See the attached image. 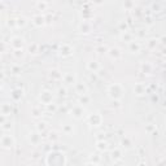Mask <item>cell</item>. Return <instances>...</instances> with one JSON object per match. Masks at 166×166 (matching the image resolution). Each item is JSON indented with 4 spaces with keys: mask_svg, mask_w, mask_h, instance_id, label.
I'll use <instances>...</instances> for the list:
<instances>
[{
    "mask_svg": "<svg viewBox=\"0 0 166 166\" xmlns=\"http://www.w3.org/2000/svg\"><path fill=\"white\" fill-rule=\"evenodd\" d=\"M22 96H23V90H21V88H14L10 93V97L13 99V101H20Z\"/></svg>",
    "mask_w": 166,
    "mask_h": 166,
    "instance_id": "16",
    "label": "cell"
},
{
    "mask_svg": "<svg viewBox=\"0 0 166 166\" xmlns=\"http://www.w3.org/2000/svg\"><path fill=\"white\" fill-rule=\"evenodd\" d=\"M90 101H91V99H90V96H88V95H83V96H81V99H79V104H81V105L88 104Z\"/></svg>",
    "mask_w": 166,
    "mask_h": 166,
    "instance_id": "32",
    "label": "cell"
},
{
    "mask_svg": "<svg viewBox=\"0 0 166 166\" xmlns=\"http://www.w3.org/2000/svg\"><path fill=\"white\" fill-rule=\"evenodd\" d=\"M51 78L53 81H61L62 79V73L60 72V70H57V69H53L51 72Z\"/></svg>",
    "mask_w": 166,
    "mask_h": 166,
    "instance_id": "26",
    "label": "cell"
},
{
    "mask_svg": "<svg viewBox=\"0 0 166 166\" xmlns=\"http://www.w3.org/2000/svg\"><path fill=\"white\" fill-rule=\"evenodd\" d=\"M12 113V105L10 104H3L0 106V114H3L4 117H8Z\"/></svg>",
    "mask_w": 166,
    "mask_h": 166,
    "instance_id": "21",
    "label": "cell"
},
{
    "mask_svg": "<svg viewBox=\"0 0 166 166\" xmlns=\"http://www.w3.org/2000/svg\"><path fill=\"white\" fill-rule=\"evenodd\" d=\"M37 7L42 10V9H45L47 7H48V3H37Z\"/></svg>",
    "mask_w": 166,
    "mask_h": 166,
    "instance_id": "37",
    "label": "cell"
},
{
    "mask_svg": "<svg viewBox=\"0 0 166 166\" xmlns=\"http://www.w3.org/2000/svg\"><path fill=\"white\" fill-rule=\"evenodd\" d=\"M140 70H141V73H143V74L149 75L153 72V65L151 62H143V64H141V66H140Z\"/></svg>",
    "mask_w": 166,
    "mask_h": 166,
    "instance_id": "18",
    "label": "cell"
},
{
    "mask_svg": "<svg viewBox=\"0 0 166 166\" xmlns=\"http://www.w3.org/2000/svg\"><path fill=\"white\" fill-rule=\"evenodd\" d=\"M23 55H25V52H23V49H13V56L17 58V60H20V58L23 57Z\"/></svg>",
    "mask_w": 166,
    "mask_h": 166,
    "instance_id": "30",
    "label": "cell"
},
{
    "mask_svg": "<svg viewBox=\"0 0 166 166\" xmlns=\"http://www.w3.org/2000/svg\"><path fill=\"white\" fill-rule=\"evenodd\" d=\"M45 164L47 166H65L66 165V156L64 152L52 151L47 155Z\"/></svg>",
    "mask_w": 166,
    "mask_h": 166,
    "instance_id": "1",
    "label": "cell"
},
{
    "mask_svg": "<svg viewBox=\"0 0 166 166\" xmlns=\"http://www.w3.org/2000/svg\"><path fill=\"white\" fill-rule=\"evenodd\" d=\"M27 51L30 52V53H33V55H35V53H38V51H39V45L37 43H33V44L29 45Z\"/></svg>",
    "mask_w": 166,
    "mask_h": 166,
    "instance_id": "29",
    "label": "cell"
},
{
    "mask_svg": "<svg viewBox=\"0 0 166 166\" xmlns=\"http://www.w3.org/2000/svg\"><path fill=\"white\" fill-rule=\"evenodd\" d=\"M96 149L100 151V152H105L108 149V143L104 140H97L96 141Z\"/></svg>",
    "mask_w": 166,
    "mask_h": 166,
    "instance_id": "25",
    "label": "cell"
},
{
    "mask_svg": "<svg viewBox=\"0 0 166 166\" xmlns=\"http://www.w3.org/2000/svg\"><path fill=\"white\" fill-rule=\"evenodd\" d=\"M5 122H7V121H5V117L3 114H0V126H3Z\"/></svg>",
    "mask_w": 166,
    "mask_h": 166,
    "instance_id": "40",
    "label": "cell"
},
{
    "mask_svg": "<svg viewBox=\"0 0 166 166\" xmlns=\"http://www.w3.org/2000/svg\"><path fill=\"white\" fill-rule=\"evenodd\" d=\"M114 166H118V165H114Z\"/></svg>",
    "mask_w": 166,
    "mask_h": 166,
    "instance_id": "44",
    "label": "cell"
},
{
    "mask_svg": "<svg viewBox=\"0 0 166 166\" xmlns=\"http://www.w3.org/2000/svg\"><path fill=\"white\" fill-rule=\"evenodd\" d=\"M90 162H93V164H96V165H97V164L100 162V156H97V155H92Z\"/></svg>",
    "mask_w": 166,
    "mask_h": 166,
    "instance_id": "35",
    "label": "cell"
},
{
    "mask_svg": "<svg viewBox=\"0 0 166 166\" xmlns=\"http://www.w3.org/2000/svg\"><path fill=\"white\" fill-rule=\"evenodd\" d=\"M103 121H104L103 120V116L100 114V113H92V114H88L87 116V123L91 124V126H93V127L101 126Z\"/></svg>",
    "mask_w": 166,
    "mask_h": 166,
    "instance_id": "3",
    "label": "cell"
},
{
    "mask_svg": "<svg viewBox=\"0 0 166 166\" xmlns=\"http://www.w3.org/2000/svg\"><path fill=\"white\" fill-rule=\"evenodd\" d=\"M75 91L79 96H83V95H87L88 90H87V86L83 85V83H75Z\"/></svg>",
    "mask_w": 166,
    "mask_h": 166,
    "instance_id": "20",
    "label": "cell"
},
{
    "mask_svg": "<svg viewBox=\"0 0 166 166\" xmlns=\"http://www.w3.org/2000/svg\"><path fill=\"white\" fill-rule=\"evenodd\" d=\"M31 114H33V117H39L42 114V110L39 108H37V106H34L33 110H31Z\"/></svg>",
    "mask_w": 166,
    "mask_h": 166,
    "instance_id": "33",
    "label": "cell"
},
{
    "mask_svg": "<svg viewBox=\"0 0 166 166\" xmlns=\"http://www.w3.org/2000/svg\"><path fill=\"white\" fill-rule=\"evenodd\" d=\"M62 81H64V83H66V85H75L77 83L75 74H73L72 72L65 73V74H62Z\"/></svg>",
    "mask_w": 166,
    "mask_h": 166,
    "instance_id": "10",
    "label": "cell"
},
{
    "mask_svg": "<svg viewBox=\"0 0 166 166\" xmlns=\"http://www.w3.org/2000/svg\"><path fill=\"white\" fill-rule=\"evenodd\" d=\"M74 52V48L69 43H61L60 47H58V55L61 57H69L72 56Z\"/></svg>",
    "mask_w": 166,
    "mask_h": 166,
    "instance_id": "6",
    "label": "cell"
},
{
    "mask_svg": "<svg viewBox=\"0 0 166 166\" xmlns=\"http://www.w3.org/2000/svg\"><path fill=\"white\" fill-rule=\"evenodd\" d=\"M106 92H108L109 97H112L113 100H121L124 93V88L120 83H112L106 88Z\"/></svg>",
    "mask_w": 166,
    "mask_h": 166,
    "instance_id": "2",
    "label": "cell"
},
{
    "mask_svg": "<svg viewBox=\"0 0 166 166\" xmlns=\"http://www.w3.org/2000/svg\"><path fill=\"white\" fill-rule=\"evenodd\" d=\"M85 166H97V165H96V164H93V162H87Z\"/></svg>",
    "mask_w": 166,
    "mask_h": 166,
    "instance_id": "42",
    "label": "cell"
},
{
    "mask_svg": "<svg viewBox=\"0 0 166 166\" xmlns=\"http://www.w3.org/2000/svg\"><path fill=\"white\" fill-rule=\"evenodd\" d=\"M70 116H72L74 120H82L85 117V106L81 104H75L72 109H70Z\"/></svg>",
    "mask_w": 166,
    "mask_h": 166,
    "instance_id": "4",
    "label": "cell"
},
{
    "mask_svg": "<svg viewBox=\"0 0 166 166\" xmlns=\"http://www.w3.org/2000/svg\"><path fill=\"white\" fill-rule=\"evenodd\" d=\"M87 69L90 70L91 73H97L100 70V64L96 60H91L87 62Z\"/></svg>",
    "mask_w": 166,
    "mask_h": 166,
    "instance_id": "14",
    "label": "cell"
},
{
    "mask_svg": "<svg viewBox=\"0 0 166 166\" xmlns=\"http://www.w3.org/2000/svg\"><path fill=\"white\" fill-rule=\"evenodd\" d=\"M110 155H112V160H113L114 162L121 161V160L123 158V152H122V149H120V148H114Z\"/></svg>",
    "mask_w": 166,
    "mask_h": 166,
    "instance_id": "13",
    "label": "cell"
},
{
    "mask_svg": "<svg viewBox=\"0 0 166 166\" xmlns=\"http://www.w3.org/2000/svg\"><path fill=\"white\" fill-rule=\"evenodd\" d=\"M48 139L51 140V141H56L57 139H58V135H57V132H49V136H48Z\"/></svg>",
    "mask_w": 166,
    "mask_h": 166,
    "instance_id": "34",
    "label": "cell"
},
{
    "mask_svg": "<svg viewBox=\"0 0 166 166\" xmlns=\"http://www.w3.org/2000/svg\"><path fill=\"white\" fill-rule=\"evenodd\" d=\"M53 92L52 91H49V90H44V91H42L40 92V95H39V100H40V103L42 104H44V105H47L48 106L49 104H52V101H53Z\"/></svg>",
    "mask_w": 166,
    "mask_h": 166,
    "instance_id": "5",
    "label": "cell"
},
{
    "mask_svg": "<svg viewBox=\"0 0 166 166\" xmlns=\"http://www.w3.org/2000/svg\"><path fill=\"white\" fill-rule=\"evenodd\" d=\"M140 49H141V45H140L139 42L132 40L131 43H128V51L131 53H139Z\"/></svg>",
    "mask_w": 166,
    "mask_h": 166,
    "instance_id": "17",
    "label": "cell"
},
{
    "mask_svg": "<svg viewBox=\"0 0 166 166\" xmlns=\"http://www.w3.org/2000/svg\"><path fill=\"white\" fill-rule=\"evenodd\" d=\"M134 93L138 95V96H141V95L145 93V86L143 83H138V85H135L134 87Z\"/></svg>",
    "mask_w": 166,
    "mask_h": 166,
    "instance_id": "22",
    "label": "cell"
},
{
    "mask_svg": "<svg viewBox=\"0 0 166 166\" xmlns=\"http://www.w3.org/2000/svg\"><path fill=\"white\" fill-rule=\"evenodd\" d=\"M26 23H27V21H26L25 17H18V18L16 20V26L17 27H23Z\"/></svg>",
    "mask_w": 166,
    "mask_h": 166,
    "instance_id": "28",
    "label": "cell"
},
{
    "mask_svg": "<svg viewBox=\"0 0 166 166\" xmlns=\"http://www.w3.org/2000/svg\"><path fill=\"white\" fill-rule=\"evenodd\" d=\"M47 130H48V124H47V122L42 121V122H38L37 123V132H39L40 135L44 134Z\"/></svg>",
    "mask_w": 166,
    "mask_h": 166,
    "instance_id": "23",
    "label": "cell"
},
{
    "mask_svg": "<svg viewBox=\"0 0 166 166\" xmlns=\"http://www.w3.org/2000/svg\"><path fill=\"white\" fill-rule=\"evenodd\" d=\"M12 73H13V74H20V73H21V68L17 66V65L12 66Z\"/></svg>",
    "mask_w": 166,
    "mask_h": 166,
    "instance_id": "36",
    "label": "cell"
},
{
    "mask_svg": "<svg viewBox=\"0 0 166 166\" xmlns=\"http://www.w3.org/2000/svg\"><path fill=\"white\" fill-rule=\"evenodd\" d=\"M134 3H126V4H123V7H126V8H130V7H132Z\"/></svg>",
    "mask_w": 166,
    "mask_h": 166,
    "instance_id": "41",
    "label": "cell"
},
{
    "mask_svg": "<svg viewBox=\"0 0 166 166\" xmlns=\"http://www.w3.org/2000/svg\"><path fill=\"white\" fill-rule=\"evenodd\" d=\"M29 140H30V143L33 145H39L42 143V135L37 131H34V132H30L29 134Z\"/></svg>",
    "mask_w": 166,
    "mask_h": 166,
    "instance_id": "11",
    "label": "cell"
},
{
    "mask_svg": "<svg viewBox=\"0 0 166 166\" xmlns=\"http://www.w3.org/2000/svg\"><path fill=\"white\" fill-rule=\"evenodd\" d=\"M33 23L37 27H42L45 23V17L44 16H42V14H37V16H34V18H33Z\"/></svg>",
    "mask_w": 166,
    "mask_h": 166,
    "instance_id": "19",
    "label": "cell"
},
{
    "mask_svg": "<svg viewBox=\"0 0 166 166\" xmlns=\"http://www.w3.org/2000/svg\"><path fill=\"white\" fill-rule=\"evenodd\" d=\"M121 40L122 42H126V43H131V42L134 40V34L130 33L128 30H123L122 34H121Z\"/></svg>",
    "mask_w": 166,
    "mask_h": 166,
    "instance_id": "15",
    "label": "cell"
},
{
    "mask_svg": "<svg viewBox=\"0 0 166 166\" xmlns=\"http://www.w3.org/2000/svg\"><path fill=\"white\" fill-rule=\"evenodd\" d=\"M157 39H149V40H148L147 42V47H148V48H149V49H153V48H156V45H157Z\"/></svg>",
    "mask_w": 166,
    "mask_h": 166,
    "instance_id": "31",
    "label": "cell"
},
{
    "mask_svg": "<svg viewBox=\"0 0 166 166\" xmlns=\"http://www.w3.org/2000/svg\"><path fill=\"white\" fill-rule=\"evenodd\" d=\"M106 53H108V56L112 58V60H121L122 58V52L120 48H117V47H112V48H109L108 51H106Z\"/></svg>",
    "mask_w": 166,
    "mask_h": 166,
    "instance_id": "9",
    "label": "cell"
},
{
    "mask_svg": "<svg viewBox=\"0 0 166 166\" xmlns=\"http://www.w3.org/2000/svg\"><path fill=\"white\" fill-rule=\"evenodd\" d=\"M62 132L65 135H73V132H74L73 124H64L62 126Z\"/></svg>",
    "mask_w": 166,
    "mask_h": 166,
    "instance_id": "27",
    "label": "cell"
},
{
    "mask_svg": "<svg viewBox=\"0 0 166 166\" xmlns=\"http://www.w3.org/2000/svg\"><path fill=\"white\" fill-rule=\"evenodd\" d=\"M79 31H81L82 34H90V33L92 31V25H91V23L88 22L87 20L82 21L81 25H79Z\"/></svg>",
    "mask_w": 166,
    "mask_h": 166,
    "instance_id": "12",
    "label": "cell"
},
{
    "mask_svg": "<svg viewBox=\"0 0 166 166\" xmlns=\"http://www.w3.org/2000/svg\"><path fill=\"white\" fill-rule=\"evenodd\" d=\"M0 92H2V88H0Z\"/></svg>",
    "mask_w": 166,
    "mask_h": 166,
    "instance_id": "43",
    "label": "cell"
},
{
    "mask_svg": "<svg viewBox=\"0 0 166 166\" xmlns=\"http://www.w3.org/2000/svg\"><path fill=\"white\" fill-rule=\"evenodd\" d=\"M10 45L13 49H23V45H25V39L21 37H13L10 39Z\"/></svg>",
    "mask_w": 166,
    "mask_h": 166,
    "instance_id": "8",
    "label": "cell"
},
{
    "mask_svg": "<svg viewBox=\"0 0 166 166\" xmlns=\"http://www.w3.org/2000/svg\"><path fill=\"white\" fill-rule=\"evenodd\" d=\"M121 145L122 148H124V149H131L132 148V140L127 138V136H124V138L121 140Z\"/></svg>",
    "mask_w": 166,
    "mask_h": 166,
    "instance_id": "24",
    "label": "cell"
},
{
    "mask_svg": "<svg viewBox=\"0 0 166 166\" xmlns=\"http://www.w3.org/2000/svg\"><path fill=\"white\" fill-rule=\"evenodd\" d=\"M5 48H7V44H5L3 40H0V52H4Z\"/></svg>",
    "mask_w": 166,
    "mask_h": 166,
    "instance_id": "38",
    "label": "cell"
},
{
    "mask_svg": "<svg viewBox=\"0 0 166 166\" xmlns=\"http://www.w3.org/2000/svg\"><path fill=\"white\" fill-rule=\"evenodd\" d=\"M0 145H2L4 149H10V148L14 145V138L12 135H3L2 138H0Z\"/></svg>",
    "mask_w": 166,
    "mask_h": 166,
    "instance_id": "7",
    "label": "cell"
},
{
    "mask_svg": "<svg viewBox=\"0 0 166 166\" xmlns=\"http://www.w3.org/2000/svg\"><path fill=\"white\" fill-rule=\"evenodd\" d=\"M155 128H156V127L153 126V124H147V126H145V130H147L148 132H152V131H153V130H155Z\"/></svg>",
    "mask_w": 166,
    "mask_h": 166,
    "instance_id": "39",
    "label": "cell"
}]
</instances>
